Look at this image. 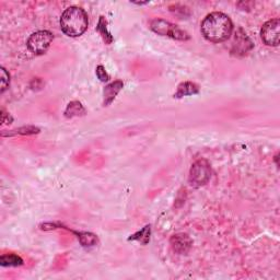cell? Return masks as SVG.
Here are the masks:
<instances>
[{
    "mask_svg": "<svg viewBox=\"0 0 280 280\" xmlns=\"http://www.w3.org/2000/svg\"><path fill=\"white\" fill-rule=\"evenodd\" d=\"M53 40V33H50L49 31H37L31 34L26 45L33 54L43 55L47 52Z\"/></svg>",
    "mask_w": 280,
    "mask_h": 280,
    "instance_id": "obj_5",
    "label": "cell"
},
{
    "mask_svg": "<svg viewBox=\"0 0 280 280\" xmlns=\"http://www.w3.org/2000/svg\"><path fill=\"white\" fill-rule=\"evenodd\" d=\"M95 74H97V77L102 82H108L110 80V76L108 75V72H106L105 68L102 65H99L97 67V69H95Z\"/></svg>",
    "mask_w": 280,
    "mask_h": 280,
    "instance_id": "obj_18",
    "label": "cell"
},
{
    "mask_svg": "<svg viewBox=\"0 0 280 280\" xmlns=\"http://www.w3.org/2000/svg\"><path fill=\"white\" fill-rule=\"evenodd\" d=\"M0 264L2 267H18L23 265V260L15 254H3L0 257Z\"/></svg>",
    "mask_w": 280,
    "mask_h": 280,
    "instance_id": "obj_15",
    "label": "cell"
},
{
    "mask_svg": "<svg viewBox=\"0 0 280 280\" xmlns=\"http://www.w3.org/2000/svg\"><path fill=\"white\" fill-rule=\"evenodd\" d=\"M199 93V87L194 82H182L180 86L177 87V90L174 94V98L182 99L184 97H188V95H195Z\"/></svg>",
    "mask_w": 280,
    "mask_h": 280,
    "instance_id": "obj_11",
    "label": "cell"
},
{
    "mask_svg": "<svg viewBox=\"0 0 280 280\" xmlns=\"http://www.w3.org/2000/svg\"><path fill=\"white\" fill-rule=\"evenodd\" d=\"M150 29L154 33H156V34L161 36L171 37L173 40L187 41L190 38L187 32L180 29L177 25L171 23V22L162 19H155L151 21Z\"/></svg>",
    "mask_w": 280,
    "mask_h": 280,
    "instance_id": "obj_3",
    "label": "cell"
},
{
    "mask_svg": "<svg viewBox=\"0 0 280 280\" xmlns=\"http://www.w3.org/2000/svg\"><path fill=\"white\" fill-rule=\"evenodd\" d=\"M95 30H97L100 33V35L102 36L105 44H108V45H110V44L113 43L114 37H113V35L111 34L110 31L108 30V21H106V19L104 18L103 15L100 16L99 22H98V26H97V29H95Z\"/></svg>",
    "mask_w": 280,
    "mask_h": 280,
    "instance_id": "obj_13",
    "label": "cell"
},
{
    "mask_svg": "<svg viewBox=\"0 0 280 280\" xmlns=\"http://www.w3.org/2000/svg\"><path fill=\"white\" fill-rule=\"evenodd\" d=\"M89 25L88 14L79 7L67 8L60 18V27L66 35L78 37L86 32Z\"/></svg>",
    "mask_w": 280,
    "mask_h": 280,
    "instance_id": "obj_2",
    "label": "cell"
},
{
    "mask_svg": "<svg viewBox=\"0 0 280 280\" xmlns=\"http://www.w3.org/2000/svg\"><path fill=\"white\" fill-rule=\"evenodd\" d=\"M233 24L231 19L222 12H212L201 22V33L207 41L221 43L231 36Z\"/></svg>",
    "mask_w": 280,
    "mask_h": 280,
    "instance_id": "obj_1",
    "label": "cell"
},
{
    "mask_svg": "<svg viewBox=\"0 0 280 280\" xmlns=\"http://www.w3.org/2000/svg\"><path fill=\"white\" fill-rule=\"evenodd\" d=\"M123 87H124V83H123V81H121V80H116L106 86L104 89V92H103V95H104L103 105L109 106L112 102H113L116 98V95L121 92Z\"/></svg>",
    "mask_w": 280,
    "mask_h": 280,
    "instance_id": "obj_9",
    "label": "cell"
},
{
    "mask_svg": "<svg viewBox=\"0 0 280 280\" xmlns=\"http://www.w3.org/2000/svg\"><path fill=\"white\" fill-rule=\"evenodd\" d=\"M13 122V117L4 110H1V123L2 124H11Z\"/></svg>",
    "mask_w": 280,
    "mask_h": 280,
    "instance_id": "obj_19",
    "label": "cell"
},
{
    "mask_svg": "<svg viewBox=\"0 0 280 280\" xmlns=\"http://www.w3.org/2000/svg\"><path fill=\"white\" fill-rule=\"evenodd\" d=\"M40 133V128H37L35 126H23L15 128L12 131L8 132H2L1 136L2 137H11V136H30V135H36V134Z\"/></svg>",
    "mask_w": 280,
    "mask_h": 280,
    "instance_id": "obj_12",
    "label": "cell"
},
{
    "mask_svg": "<svg viewBox=\"0 0 280 280\" xmlns=\"http://www.w3.org/2000/svg\"><path fill=\"white\" fill-rule=\"evenodd\" d=\"M211 177V167L208 161L200 159L196 161L190 167L188 183L194 188H198L206 185Z\"/></svg>",
    "mask_w": 280,
    "mask_h": 280,
    "instance_id": "obj_4",
    "label": "cell"
},
{
    "mask_svg": "<svg viewBox=\"0 0 280 280\" xmlns=\"http://www.w3.org/2000/svg\"><path fill=\"white\" fill-rule=\"evenodd\" d=\"M86 114V109L83 108V105L78 102V101H72L65 110V116L67 119H72L76 116H82Z\"/></svg>",
    "mask_w": 280,
    "mask_h": 280,
    "instance_id": "obj_14",
    "label": "cell"
},
{
    "mask_svg": "<svg viewBox=\"0 0 280 280\" xmlns=\"http://www.w3.org/2000/svg\"><path fill=\"white\" fill-rule=\"evenodd\" d=\"M279 30H280V21L279 19H272L267 21L263 25L261 31L262 40L268 46H278L279 45Z\"/></svg>",
    "mask_w": 280,
    "mask_h": 280,
    "instance_id": "obj_6",
    "label": "cell"
},
{
    "mask_svg": "<svg viewBox=\"0 0 280 280\" xmlns=\"http://www.w3.org/2000/svg\"><path fill=\"white\" fill-rule=\"evenodd\" d=\"M133 3H136V4L141 5V4H147V3H149V1H145V2H133Z\"/></svg>",
    "mask_w": 280,
    "mask_h": 280,
    "instance_id": "obj_20",
    "label": "cell"
},
{
    "mask_svg": "<svg viewBox=\"0 0 280 280\" xmlns=\"http://www.w3.org/2000/svg\"><path fill=\"white\" fill-rule=\"evenodd\" d=\"M173 251L177 254H187L193 245V241L185 233L174 234L170 240Z\"/></svg>",
    "mask_w": 280,
    "mask_h": 280,
    "instance_id": "obj_8",
    "label": "cell"
},
{
    "mask_svg": "<svg viewBox=\"0 0 280 280\" xmlns=\"http://www.w3.org/2000/svg\"><path fill=\"white\" fill-rule=\"evenodd\" d=\"M253 47L254 44L251 41V38L246 35V33L242 29H239L238 32L235 33L231 53L237 56H244Z\"/></svg>",
    "mask_w": 280,
    "mask_h": 280,
    "instance_id": "obj_7",
    "label": "cell"
},
{
    "mask_svg": "<svg viewBox=\"0 0 280 280\" xmlns=\"http://www.w3.org/2000/svg\"><path fill=\"white\" fill-rule=\"evenodd\" d=\"M150 235H151V227L145 226L140 231L136 232L135 234L131 235V238L128 240H130V241H138V242L145 245V244L149 243Z\"/></svg>",
    "mask_w": 280,
    "mask_h": 280,
    "instance_id": "obj_16",
    "label": "cell"
},
{
    "mask_svg": "<svg viewBox=\"0 0 280 280\" xmlns=\"http://www.w3.org/2000/svg\"><path fill=\"white\" fill-rule=\"evenodd\" d=\"M1 93H3L5 90H7L8 87H9V83H10V76L5 70L3 67H1Z\"/></svg>",
    "mask_w": 280,
    "mask_h": 280,
    "instance_id": "obj_17",
    "label": "cell"
},
{
    "mask_svg": "<svg viewBox=\"0 0 280 280\" xmlns=\"http://www.w3.org/2000/svg\"><path fill=\"white\" fill-rule=\"evenodd\" d=\"M58 228H63L66 229V230L70 231L71 233H74L75 235H77L78 240H79L80 244L83 246V248H91V246L97 245L99 243V239L95 234L91 233V232H78V231H74V230H69L68 228L64 227L63 225L58 223Z\"/></svg>",
    "mask_w": 280,
    "mask_h": 280,
    "instance_id": "obj_10",
    "label": "cell"
}]
</instances>
